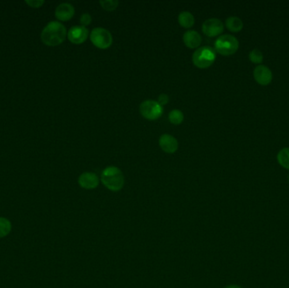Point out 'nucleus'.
<instances>
[{
    "instance_id": "obj_24",
    "label": "nucleus",
    "mask_w": 289,
    "mask_h": 288,
    "mask_svg": "<svg viewBox=\"0 0 289 288\" xmlns=\"http://www.w3.org/2000/svg\"><path fill=\"white\" fill-rule=\"evenodd\" d=\"M241 288V287H239V286H237V285H229V286H227V287H226V288Z\"/></svg>"
},
{
    "instance_id": "obj_22",
    "label": "nucleus",
    "mask_w": 289,
    "mask_h": 288,
    "mask_svg": "<svg viewBox=\"0 0 289 288\" xmlns=\"http://www.w3.org/2000/svg\"><path fill=\"white\" fill-rule=\"evenodd\" d=\"M26 3H27L31 8H40L44 3L43 0H26Z\"/></svg>"
},
{
    "instance_id": "obj_20",
    "label": "nucleus",
    "mask_w": 289,
    "mask_h": 288,
    "mask_svg": "<svg viewBox=\"0 0 289 288\" xmlns=\"http://www.w3.org/2000/svg\"><path fill=\"white\" fill-rule=\"evenodd\" d=\"M249 58L253 64H261L263 61V53L258 48H255L250 52Z\"/></svg>"
},
{
    "instance_id": "obj_5",
    "label": "nucleus",
    "mask_w": 289,
    "mask_h": 288,
    "mask_svg": "<svg viewBox=\"0 0 289 288\" xmlns=\"http://www.w3.org/2000/svg\"><path fill=\"white\" fill-rule=\"evenodd\" d=\"M91 43L100 49H106L113 44V36L105 28H94L90 34Z\"/></svg>"
},
{
    "instance_id": "obj_19",
    "label": "nucleus",
    "mask_w": 289,
    "mask_h": 288,
    "mask_svg": "<svg viewBox=\"0 0 289 288\" xmlns=\"http://www.w3.org/2000/svg\"><path fill=\"white\" fill-rule=\"evenodd\" d=\"M118 0H102L100 1L101 6L106 11H113L119 6Z\"/></svg>"
},
{
    "instance_id": "obj_2",
    "label": "nucleus",
    "mask_w": 289,
    "mask_h": 288,
    "mask_svg": "<svg viewBox=\"0 0 289 288\" xmlns=\"http://www.w3.org/2000/svg\"><path fill=\"white\" fill-rule=\"evenodd\" d=\"M101 181L107 190L118 192L125 186V176L119 168L110 166L102 172Z\"/></svg>"
},
{
    "instance_id": "obj_17",
    "label": "nucleus",
    "mask_w": 289,
    "mask_h": 288,
    "mask_svg": "<svg viewBox=\"0 0 289 288\" xmlns=\"http://www.w3.org/2000/svg\"><path fill=\"white\" fill-rule=\"evenodd\" d=\"M277 158L283 168L289 170V147L283 148L277 154Z\"/></svg>"
},
{
    "instance_id": "obj_21",
    "label": "nucleus",
    "mask_w": 289,
    "mask_h": 288,
    "mask_svg": "<svg viewBox=\"0 0 289 288\" xmlns=\"http://www.w3.org/2000/svg\"><path fill=\"white\" fill-rule=\"evenodd\" d=\"M91 16L90 14L88 13H84L81 15L80 16V19H79V22H80V24L83 26H87V25H90L91 23Z\"/></svg>"
},
{
    "instance_id": "obj_18",
    "label": "nucleus",
    "mask_w": 289,
    "mask_h": 288,
    "mask_svg": "<svg viewBox=\"0 0 289 288\" xmlns=\"http://www.w3.org/2000/svg\"><path fill=\"white\" fill-rule=\"evenodd\" d=\"M168 120L170 121L171 123L179 125L183 123V121L184 120V115L183 114L182 111L179 110V109H174V110L171 111L168 114Z\"/></svg>"
},
{
    "instance_id": "obj_7",
    "label": "nucleus",
    "mask_w": 289,
    "mask_h": 288,
    "mask_svg": "<svg viewBox=\"0 0 289 288\" xmlns=\"http://www.w3.org/2000/svg\"><path fill=\"white\" fill-rule=\"evenodd\" d=\"M224 31V25L219 19L210 18L205 21L202 25L203 33L209 37L219 36Z\"/></svg>"
},
{
    "instance_id": "obj_14",
    "label": "nucleus",
    "mask_w": 289,
    "mask_h": 288,
    "mask_svg": "<svg viewBox=\"0 0 289 288\" xmlns=\"http://www.w3.org/2000/svg\"><path fill=\"white\" fill-rule=\"evenodd\" d=\"M178 21L180 25L185 29H189L195 24V17L189 11H182L180 13Z\"/></svg>"
},
{
    "instance_id": "obj_13",
    "label": "nucleus",
    "mask_w": 289,
    "mask_h": 288,
    "mask_svg": "<svg viewBox=\"0 0 289 288\" xmlns=\"http://www.w3.org/2000/svg\"><path fill=\"white\" fill-rule=\"evenodd\" d=\"M183 41L190 49L197 48L202 43V37L199 32L194 30H189L184 33Z\"/></svg>"
},
{
    "instance_id": "obj_6",
    "label": "nucleus",
    "mask_w": 289,
    "mask_h": 288,
    "mask_svg": "<svg viewBox=\"0 0 289 288\" xmlns=\"http://www.w3.org/2000/svg\"><path fill=\"white\" fill-rule=\"evenodd\" d=\"M140 113L146 120H157L163 114V107L158 101L146 100L140 105Z\"/></svg>"
},
{
    "instance_id": "obj_15",
    "label": "nucleus",
    "mask_w": 289,
    "mask_h": 288,
    "mask_svg": "<svg viewBox=\"0 0 289 288\" xmlns=\"http://www.w3.org/2000/svg\"><path fill=\"white\" fill-rule=\"evenodd\" d=\"M226 27L232 32H238L243 27V23L240 18L237 16H231L226 20Z\"/></svg>"
},
{
    "instance_id": "obj_10",
    "label": "nucleus",
    "mask_w": 289,
    "mask_h": 288,
    "mask_svg": "<svg viewBox=\"0 0 289 288\" xmlns=\"http://www.w3.org/2000/svg\"><path fill=\"white\" fill-rule=\"evenodd\" d=\"M159 145L166 153L173 154L179 149V141L173 135L163 134L159 139Z\"/></svg>"
},
{
    "instance_id": "obj_3",
    "label": "nucleus",
    "mask_w": 289,
    "mask_h": 288,
    "mask_svg": "<svg viewBox=\"0 0 289 288\" xmlns=\"http://www.w3.org/2000/svg\"><path fill=\"white\" fill-rule=\"evenodd\" d=\"M216 51L211 47L198 48L192 56V61L199 69H207L216 60Z\"/></svg>"
},
{
    "instance_id": "obj_23",
    "label": "nucleus",
    "mask_w": 289,
    "mask_h": 288,
    "mask_svg": "<svg viewBox=\"0 0 289 288\" xmlns=\"http://www.w3.org/2000/svg\"><path fill=\"white\" fill-rule=\"evenodd\" d=\"M168 101H169V96L167 94L162 93L161 95H159L158 102L159 104L161 105V107L167 105L168 103Z\"/></svg>"
},
{
    "instance_id": "obj_8",
    "label": "nucleus",
    "mask_w": 289,
    "mask_h": 288,
    "mask_svg": "<svg viewBox=\"0 0 289 288\" xmlns=\"http://www.w3.org/2000/svg\"><path fill=\"white\" fill-rule=\"evenodd\" d=\"M89 31L83 25H74L67 33L68 39L74 44H81L88 38Z\"/></svg>"
},
{
    "instance_id": "obj_11",
    "label": "nucleus",
    "mask_w": 289,
    "mask_h": 288,
    "mask_svg": "<svg viewBox=\"0 0 289 288\" xmlns=\"http://www.w3.org/2000/svg\"><path fill=\"white\" fill-rule=\"evenodd\" d=\"M78 183L85 190H94L99 185V178L95 172H83L78 178Z\"/></svg>"
},
{
    "instance_id": "obj_16",
    "label": "nucleus",
    "mask_w": 289,
    "mask_h": 288,
    "mask_svg": "<svg viewBox=\"0 0 289 288\" xmlns=\"http://www.w3.org/2000/svg\"><path fill=\"white\" fill-rule=\"evenodd\" d=\"M12 231V223L9 219L0 217V239L8 236Z\"/></svg>"
},
{
    "instance_id": "obj_12",
    "label": "nucleus",
    "mask_w": 289,
    "mask_h": 288,
    "mask_svg": "<svg viewBox=\"0 0 289 288\" xmlns=\"http://www.w3.org/2000/svg\"><path fill=\"white\" fill-rule=\"evenodd\" d=\"M75 15V8L70 3H60L55 10V16L61 22H68Z\"/></svg>"
},
{
    "instance_id": "obj_4",
    "label": "nucleus",
    "mask_w": 289,
    "mask_h": 288,
    "mask_svg": "<svg viewBox=\"0 0 289 288\" xmlns=\"http://www.w3.org/2000/svg\"><path fill=\"white\" fill-rule=\"evenodd\" d=\"M215 51L222 56L235 54L239 48V43L233 35H222L215 42Z\"/></svg>"
},
{
    "instance_id": "obj_1",
    "label": "nucleus",
    "mask_w": 289,
    "mask_h": 288,
    "mask_svg": "<svg viewBox=\"0 0 289 288\" xmlns=\"http://www.w3.org/2000/svg\"><path fill=\"white\" fill-rule=\"evenodd\" d=\"M66 37V28L59 22H49L41 34L42 42L49 47L60 45L61 43H64Z\"/></svg>"
},
{
    "instance_id": "obj_9",
    "label": "nucleus",
    "mask_w": 289,
    "mask_h": 288,
    "mask_svg": "<svg viewBox=\"0 0 289 288\" xmlns=\"http://www.w3.org/2000/svg\"><path fill=\"white\" fill-rule=\"evenodd\" d=\"M254 79L261 86H268L271 84L273 75L271 70L265 65H259L253 72Z\"/></svg>"
}]
</instances>
